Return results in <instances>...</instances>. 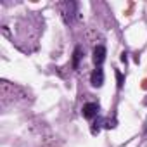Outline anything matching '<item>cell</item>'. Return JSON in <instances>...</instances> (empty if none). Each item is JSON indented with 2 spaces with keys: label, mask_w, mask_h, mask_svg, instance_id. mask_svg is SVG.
Returning a JSON list of instances; mask_svg holds the SVG:
<instances>
[{
  "label": "cell",
  "mask_w": 147,
  "mask_h": 147,
  "mask_svg": "<svg viewBox=\"0 0 147 147\" xmlns=\"http://www.w3.org/2000/svg\"><path fill=\"white\" fill-rule=\"evenodd\" d=\"M78 4L76 2H64L61 4V16L64 19L66 24H73V21H75V16L78 14Z\"/></svg>",
  "instance_id": "6da1fadb"
},
{
  "label": "cell",
  "mask_w": 147,
  "mask_h": 147,
  "mask_svg": "<svg viewBox=\"0 0 147 147\" xmlns=\"http://www.w3.org/2000/svg\"><path fill=\"white\" fill-rule=\"evenodd\" d=\"M90 83H92V87H95V88H99V87L104 85V71H102L100 67H95V69L92 71Z\"/></svg>",
  "instance_id": "7a4b0ae2"
},
{
  "label": "cell",
  "mask_w": 147,
  "mask_h": 147,
  "mask_svg": "<svg viewBox=\"0 0 147 147\" xmlns=\"http://www.w3.org/2000/svg\"><path fill=\"white\" fill-rule=\"evenodd\" d=\"M82 113H83V118L92 119V118H95V116H97V113H99V104H97V102H88V104H85V106H83Z\"/></svg>",
  "instance_id": "3957f363"
},
{
  "label": "cell",
  "mask_w": 147,
  "mask_h": 147,
  "mask_svg": "<svg viewBox=\"0 0 147 147\" xmlns=\"http://www.w3.org/2000/svg\"><path fill=\"white\" fill-rule=\"evenodd\" d=\"M104 61H106V47H104V45H97V47L94 49V62H95V66L99 67Z\"/></svg>",
  "instance_id": "277c9868"
},
{
  "label": "cell",
  "mask_w": 147,
  "mask_h": 147,
  "mask_svg": "<svg viewBox=\"0 0 147 147\" xmlns=\"http://www.w3.org/2000/svg\"><path fill=\"white\" fill-rule=\"evenodd\" d=\"M82 54H83V49L78 45V47L75 49V54H73V67H75V69H78V66H80V59H82Z\"/></svg>",
  "instance_id": "5b68a950"
},
{
  "label": "cell",
  "mask_w": 147,
  "mask_h": 147,
  "mask_svg": "<svg viewBox=\"0 0 147 147\" xmlns=\"http://www.w3.org/2000/svg\"><path fill=\"white\" fill-rule=\"evenodd\" d=\"M114 75H116L118 88H121V87H123V83H125V78H123V75H121V71H119V69H114Z\"/></svg>",
  "instance_id": "8992f818"
},
{
  "label": "cell",
  "mask_w": 147,
  "mask_h": 147,
  "mask_svg": "<svg viewBox=\"0 0 147 147\" xmlns=\"http://www.w3.org/2000/svg\"><path fill=\"white\" fill-rule=\"evenodd\" d=\"M126 61H128V54H126V52H123V54H121V62H125V64H126Z\"/></svg>",
  "instance_id": "52a82bcc"
}]
</instances>
